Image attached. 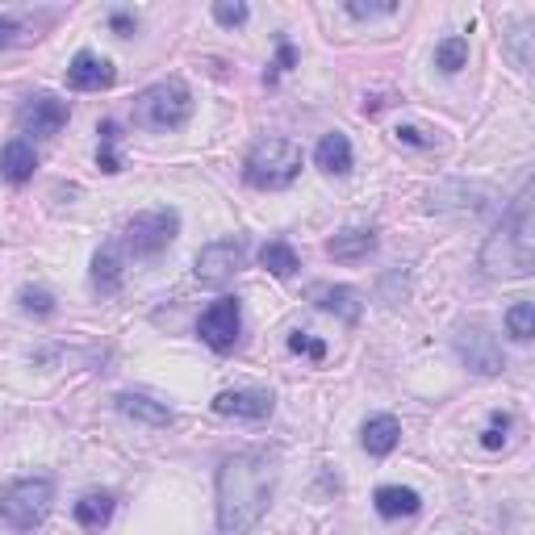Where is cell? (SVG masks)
<instances>
[{"label":"cell","mask_w":535,"mask_h":535,"mask_svg":"<svg viewBox=\"0 0 535 535\" xmlns=\"http://www.w3.org/2000/svg\"><path fill=\"white\" fill-rule=\"evenodd\" d=\"M113 80H118L113 63L101 59V55H92V51H80V55L72 59V67H67V88H76V92H101V88H109Z\"/></svg>","instance_id":"12"},{"label":"cell","mask_w":535,"mask_h":535,"mask_svg":"<svg viewBox=\"0 0 535 535\" xmlns=\"http://www.w3.org/2000/svg\"><path fill=\"white\" fill-rule=\"evenodd\" d=\"M17 42H26V26L13 17H0V46H17Z\"/></svg>","instance_id":"31"},{"label":"cell","mask_w":535,"mask_h":535,"mask_svg":"<svg viewBox=\"0 0 535 535\" xmlns=\"http://www.w3.org/2000/svg\"><path fill=\"white\" fill-rule=\"evenodd\" d=\"M398 439H402V423L393 414H372L364 431H360V444L368 456H389L393 448H398Z\"/></svg>","instance_id":"14"},{"label":"cell","mask_w":535,"mask_h":535,"mask_svg":"<svg viewBox=\"0 0 535 535\" xmlns=\"http://www.w3.org/2000/svg\"><path fill=\"white\" fill-rule=\"evenodd\" d=\"M34 172H38L34 147L26 143V138H9V143L0 147V176H5L9 184H26V180H34Z\"/></svg>","instance_id":"13"},{"label":"cell","mask_w":535,"mask_h":535,"mask_svg":"<svg viewBox=\"0 0 535 535\" xmlns=\"http://www.w3.org/2000/svg\"><path fill=\"white\" fill-rule=\"evenodd\" d=\"M239 331H243V310H239V297H218L197 322V335L201 343H209L214 352H230L239 343Z\"/></svg>","instance_id":"9"},{"label":"cell","mask_w":535,"mask_h":535,"mask_svg":"<svg viewBox=\"0 0 535 535\" xmlns=\"http://www.w3.org/2000/svg\"><path fill=\"white\" fill-rule=\"evenodd\" d=\"M72 515H76V523H80L84 531L109 527V519H113V494H84V498L72 506Z\"/></svg>","instance_id":"21"},{"label":"cell","mask_w":535,"mask_h":535,"mask_svg":"<svg viewBox=\"0 0 535 535\" xmlns=\"http://www.w3.org/2000/svg\"><path fill=\"white\" fill-rule=\"evenodd\" d=\"M118 122H101V151H97V164L101 172H122V159H118Z\"/></svg>","instance_id":"25"},{"label":"cell","mask_w":535,"mask_h":535,"mask_svg":"<svg viewBox=\"0 0 535 535\" xmlns=\"http://www.w3.org/2000/svg\"><path fill=\"white\" fill-rule=\"evenodd\" d=\"M506 427H510V418H506V414H494V427H485V431H481V444L490 448V452L502 448V444H506Z\"/></svg>","instance_id":"29"},{"label":"cell","mask_w":535,"mask_h":535,"mask_svg":"<svg viewBox=\"0 0 535 535\" xmlns=\"http://www.w3.org/2000/svg\"><path fill=\"white\" fill-rule=\"evenodd\" d=\"M352 17H360V21H368V17H389V13H398V5H360V0H347L343 5Z\"/></svg>","instance_id":"30"},{"label":"cell","mask_w":535,"mask_h":535,"mask_svg":"<svg viewBox=\"0 0 535 535\" xmlns=\"http://www.w3.org/2000/svg\"><path fill=\"white\" fill-rule=\"evenodd\" d=\"M314 164L327 176H347L352 172V143H347V134H339V130L322 134L318 147H314Z\"/></svg>","instance_id":"15"},{"label":"cell","mask_w":535,"mask_h":535,"mask_svg":"<svg viewBox=\"0 0 535 535\" xmlns=\"http://www.w3.org/2000/svg\"><path fill=\"white\" fill-rule=\"evenodd\" d=\"M372 506H377L381 519H410L423 510V498L406 490V485H381V490L372 494Z\"/></svg>","instance_id":"16"},{"label":"cell","mask_w":535,"mask_h":535,"mask_svg":"<svg viewBox=\"0 0 535 535\" xmlns=\"http://www.w3.org/2000/svg\"><path fill=\"white\" fill-rule=\"evenodd\" d=\"M92 289H97L101 297H113L122 289V260L113 247H101L97 255H92Z\"/></svg>","instance_id":"20"},{"label":"cell","mask_w":535,"mask_h":535,"mask_svg":"<svg viewBox=\"0 0 535 535\" xmlns=\"http://www.w3.org/2000/svg\"><path fill=\"white\" fill-rule=\"evenodd\" d=\"M17 297H21V310H26V314H38V318H51V314H55V293H51V289L26 285Z\"/></svg>","instance_id":"26"},{"label":"cell","mask_w":535,"mask_h":535,"mask_svg":"<svg viewBox=\"0 0 535 535\" xmlns=\"http://www.w3.org/2000/svg\"><path fill=\"white\" fill-rule=\"evenodd\" d=\"M314 306L327 310V314H339L343 322H360V293L347 289V285H335V289H314Z\"/></svg>","instance_id":"19"},{"label":"cell","mask_w":535,"mask_h":535,"mask_svg":"<svg viewBox=\"0 0 535 535\" xmlns=\"http://www.w3.org/2000/svg\"><path fill=\"white\" fill-rule=\"evenodd\" d=\"M118 410H122L126 418H134V423H147V427H172V418H176L172 406L147 398V393H122V398H118Z\"/></svg>","instance_id":"17"},{"label":"cell","mask_w":535,"mask_h":535,"mask_svg":"<svg viewBox=\"0 0 535 535\" xmlns=\"http://www.w3.org/2000/svg\"><path fill=\"white\" fill-rule=\"evenodd\" d=\"M55 506V481L51 477H17L0 490V519L17 531H34Z\"/></svg>","instance_id":"5"},{"label":"cell","mask_w":535,"mask_h":535,"mask_svg":"<svg viewBox=\"0 0 535 535\" xmlns=\"http://www.w3.org/2000/svg\"><path fill=\"white\" fill-rule=\"evenodd\" d=\"M243 264H247V247H243V239H218V243H205V247L197 251L193 272H197V281H201V285L222 289L226 281H235V276L243 272Z\"/></svg>","instance_id":"8"},{"label":"cell","mask_w":535,"mask_h":535,"mask_svg":"<svg viewBox=\"0 0 535 535\" xmlns=\"http://www.w3.org/2000/svg\"><path fill=\"white\" fill-rule=\"evenodd\" d=\"M176 235H180V214L172 205L147 209V214H134L126 222V247L134 255H159Z\"/></svg>","instance_id":"6"},{"label":"cell","mask_w":535,"mask_h":535,"mask_svg":"<svg viewBox=\"0 0 535 535\" xmlns=\"http://www.w3.org/2000/svg\"><path fill=\"white\" fill-rule=\"evenodd\" d=\"M218 531L247 535L268 515L276 494V456L268 452H235L218 464Z\"/></svg>","instance_id":"1"},{"label":"cell","mask_w":535,"mask_h":535,"mask_svg":"<svg viewBox=\"0 0 535 535\" xmlns=\"http://www.w3.org/2000/svg\"><path fill=\"white\" fill-rule=\"evenodd\" d=\"M109 26L126 38V34H134V17H130V13H113V17H109Z\"/></svg>","instance_id":"32"},{"label":"cell","mask_w":535,"mask_h":535,"mask_svg":"<svg viewBox=\"0 0 535 535\" xmlns=\"http://www.w3.org/2000/svg\"><path fill=\"white\" fill-rule=\"evenodd\" d=\"M372 251H377V230H343V235H335L327 243V255L339 264H356Z\"/></svg>","instance_id":"18"},{"label":"cell","mask_w":535,"mask_h":535,"mask_svg":"<svg viewBox=\"0 0 535 535\" xmlns=\"http://www.w3.org/2000/svg\"><path fill=\"white\" fill-rule=\"evenodd\" d=\"M481 272L494 281H523L535 272V214H531V189L523 184L519 197L510 201L498 230L481 247Z\"/></svg>","instance_id":"2"},{"label":"cell","mask_w":535,"mask_h":535,"mask_svg":"<svg viewBox=\"0 0 535 535\" xmlns=\"http://www.w3.org/2000/svg\"><path fill=\"white\" fill-rule=\"evenodd\" d=\"M130 118H134V126H143V130H180L184 122L193 118V92L184 88L180 80H159V84L143 88L134 97Z\"/></svg>","instance_id":"4"},{"label":"cell","mask_w":535,"mask_h":535,"mask_svg":"<svg viewBox=\"0 0 535 535\" xmlns=\"http://www.w3.org/2000/svg\"><path fill=\"white\" fill-rule=\"evenodd\" d=\"M289 352L310 356V360H327V343L314 339V335H306V331H293V335H289Z\"/></svg>","instance_id":"28"},{"label":"cell","mask_w":535,"mask_h":535,"mask_svg":"<svg viewBox=\"0 0 535 535\" xmlns=\"http://www.w3.org/2000/svg\"><path fill=\"white\" fill-rule=\"evenodd\" d=\"M247 17H251V9L243 5V0H218V5H214V21H218V26H226V30L247 26Z\"/></svg>","instance_id":"27"},{"label":"cell","mask_w":535,"mask_h":535,"mask_svg":"<svg viewBox=\"0 0 535 535\" xmlns=\"http://www.w3.org/2000/svg\"><path fill=\"white\" fill-rule=\"evenodd\" d=\"M21 126H26V134H59L67 126V101L51 97V92H38V97L26 101V109H21Z\"/></svg>","instance_id":"11"},{"label":"cell","mask_w":535,"mask_h":535,"mask_svg":"<svg viewBox=\"0 0 535 535\" xmlns=\"http://www.w3.org/2000/svg\"><path fill=\"white\" fill-rule=\"evenodd\" d=\"M293 59H297V55H293V46H289V42H281V55H276V67H293Z\"/></svg>","instance_id":"34"},{"label":"cell","mask_w":535,"mask_h":535,"mask_svg":"<svg viewBox=\"0 0 535 535\" xmlns=\"http://www.w3.org/2000/svg\"><path fill=\"white\" fill-rule=\"evenodd\" d=\"M276 410V398L268 389H226V393H218L214 398V414H222V418H268Z\"/></svg>","instance_id":"10"},{"label":"cell","mask_w":535,"mask_h":535,"mask_svg":"<svg viewBox=\"0 0 535 535\" xmlns=\"http://www.w3.org/2000/svg\"><path fill=\"white\" fill-rule=\"evenodd\" d=\"M398 138H402V143H410V147H427L423 130H414V126H402V130H398Z\"/></svg>","instance_id":"33"},{"label":"cell","mask_w":535,"mask_h":535,"mask_svg":"<svg viewBox=\"0 0 535 535\" xmlns=\"http://www.w3.org/2000/svg\"><path fill=\"white\" fill-rule=\"evenodd\" d=\"M243 176L251 189L281 193L301 176V147L293 138H260L243 159Z\"/></svg>","instance_id":"3"},{"label":"cell","mask_w":535,"mask_h":535,"mask_svg":"<svg viewBox=\"0 0 535 535\" xmlns=\"http://www.w3.org/2000/svg\"><path fill=\"white\" fill-rule=\"evenodd\" d=\"M506 335L527 343L535 335V301H515V306L506 310Z\"/></svg>","instance_id":"24"},{"label":"cell","mask_w":535,"mask_h":535,"mask_svg":"<svg viewBox=\"0 0 535 535\" xmlns=\"http://www.w3.org/2000/svg\"><path fill=\"white\" fill-rule=\"evenodd\" d=\"M469 63V38H460V34H452V38H444L435 46V67L439 72H460V67Z\"/></svg>","instance_id":"23"},{"label":"cell","mask_w":535,"mask_h":535,"mask_svg":"<svg viewBox=\"0 0 535 535\" xmlns=\"http://www.w3.org/2000/svg\"><path fill=\"white\" fill-rule=\"evenodd\" d=\"M260 264L272 272V276H293L301 264H297V251L285 243V239H272L260 247Z\"/></svg>","instance_id":"22"},{"label":"cell","mask_w":535,"mask_h":535,"mask_svg":"<svg viewBox=\"0 0 535 535\" xmlns=\"http://www.w3.org/2000/svg\"><path fill=\"white\" fill-rule=\"evenodd\" d=\"M452 347H456L460 364H464V368H473L477 377H498V372L506 368L498 335H494V331H485V327H477V322H473V327H456Z\"/></svg>","instance_id":"7"}]
</instances>
